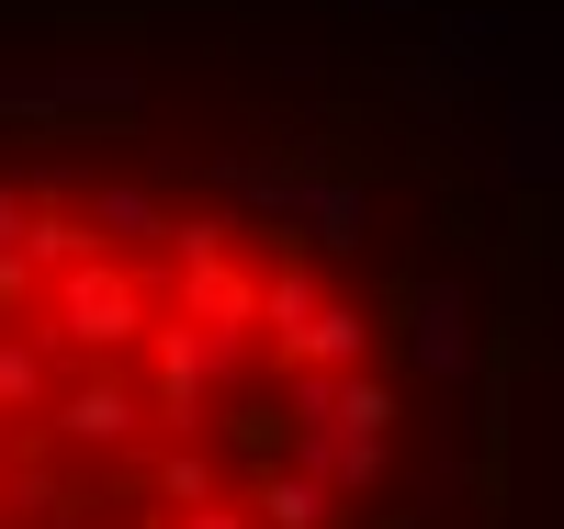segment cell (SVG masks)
<instances>
[{"mask_svg":"<svg viewBox=\"0 0 564 529\" xmlns=\"http://www.w3.org/2000/svg\"><path fill=\"white\" fill-rule=\"evenodd\" d=\"M45 339L57 350H79V372H113L124 350H148L159 339V294H148V271L135 260H90V271H68V282H45Z\"/></svg>","mask_w":564,"mask_h":529,"instance_id":"6da1fadb","label":"cell"},{"mask_svg":"<svg viewBox=\"0 0 564 529\" xmlns=\"http://www.w3.org/2000/svg\"><path fill=\"white\" fill-rule=\"evenodd\" d=\"M249 361H260L249 327H193V316H170L159 339H148V406H159V428H170V440H204L215 395H226Z\"/></svg>","mask_w":564,"mask_h":529,"instance_id":"7a4b0ae2","label":"cell"},{"mask_svg":"<svg viewBox=\"0 0 564 529\" xmlns=\"http://www.w3.org/2000/svg\"><path fill=\"white\" fill-rule=\"evenodd\" d=\"M148 428H159V406H148V383H124V372H68V383H57V406H45V440L79 451V462L135 451Z\"/></svg>","mask_w":564,"mask_h":529,"instance_id":"3957f363","label":"cell"},{"mask_svg":"<svg viewBox=\"0 0 564 529\" xmlns=\"http://www.w3.org/2000/svg\"><path fill=\"white\" fill-rule=\"evenodd\" d=\"M282 462H294V473H316V485L339 496V507L395 485V440H350V428H294V417H282Z\"/></svg>","mask_w":564,"mask_h":529,"instance_id":"277c9868","label":"cell"},{"mask_svg":"<svg viewBox=\"0 0 564 529\" xmlns=\"http://www.w3.org/2000/svg\"><path fill=\"white\" fill-rule=\"evenodd\" d=\"M406 350H417V372H430V383H463V282H417Z\"/></svg>","mask_w":564,"mask_h":529,"instance_id":"5b68a950","label":"cell"},{"mask_svg":"<svg viewBox=\"0 0 564 529\" xmlns=\"http://www.w3.org/2000/svg\"><path fill=\"white\" fill-rule=\"evenodd\" d=\"M271 361H282V372H372V316H361V305H327L305 339L271 350Z\"/></svg>","mask_w":564,"mask_h":529,"instance_id":"8992f818","label":"cell"},{"mask_svg":"<svg viewBox=\"0 0 564 529\" xmlns=\"http://www.w3.org/2000/svg\"><path fill=\"white\" fill-rule=\"evenodd\" d=\"M249 518H260V529H327L339 496H327L316 473H294V462H260V473H249Z\"/></svg>","mask_w":564,"mask_h":529,"instance_id":"52a82bcc","label":"cell"},{"mask_svg":"<svg viewBox=\"0 0 564 529\" xmlns=\"http://www.w3.org/2000/svg\"><path fill=\"white\" fill-rule=\"evenodd\" d=\"M23 260H34L45 282H68V271L113 260V249H102V236H90V203H34V236H23Z\"/></svg>","mask_w":564,"mask_h":529,"instance_id":"ba28073f","label":"cell"},{"mask_svg":"<svg viewBox=\"0 0 564 529\" xmlns=\"http://www.w3.org/2000/svg\"><path fill=\"white\" fill-rule=\"evenodd\" d=\"M170 225H181V214H159V191H135V180H102V191H90V236H102L113 260L148 249V236L170 249Z\"/></svg>","mask_w":564,"mask_h":529,"instance_id":"9c48e42d","label":"cell"},{"mask_svg":"<svg viewBox=\"0 0 564 529\" xmlns=\"http://www.w3.org/2000/svg\"><path fill=\"white\" fill-rule=\"evenodd\" d=\"M45 406H57V361H45V339L0 327V428H12V417H45Z\"/></svg>","mask_w":564,"mask_h":529,"instance_id":"30bf717a","label":"cell"},{"mask_svg":"<svg viewBox=\"0 0 564 529\" xmlns=\"http://www.w3.org/2000/svg\"><path fill=\"white\" fill-rule=\"evenodd\" d=\"M327 305H339V294H327V282H316L305 260H282V271L260 282V327H271V350H294V339H305V327H316Z\"/></svg>","mask_w":564,"mask_h":529,"instance_id":"8fae6325","label":"cell"},{"mask_svg":"<svg viewBox=\"0 0 564 529\" xmlns=\"http://www.w3.org/2000/svg\"><path fill=\"white\" fill-rule=\"evenodd\" d=\"M148 496H159L170 518H193V507H226V496H215V451H204V440H170V451L148 462Z\"/></svg>","mask_w":564,"mask_h":529,"instance_id":"7c38bea8","label":"cell"},{"mask_svg":"<svg viewBox=\"0 0 564 529\" xmlns=\"http://www.w3.org/2000/svg\"><path fill=\"white\" fill-rule=\"evenodd\" d=\"M170 271H181V282L238 271V214H181V225H170Z\"/></svg>","mask_w":564,"mask_h":529,"instance_id":"4fadbf2b","label":"cell"},{"mask_svg":"<svg viewBox=\"0 0 564 529\" xmlns=\"http://www.w3.org/2000/svg\"><path fill=\"white\" fill-rule=\"evenodd\" d=\"M181 316L193 327H260V282L249 271H204V282H181Z\"/></svg>","mask_w":564,"mask_h":529,"instance_id":"5bb4252c","label":"cell"},{"mask_svg":"<svg viewBox=\"0 0 564 529\" xmlns=\"http://www.w3.org/2000/svg\"><path fill=\"white\" fill-rule=\"evenodd\" d=\"M395 417H406V406H395L384 372H350V383H339V428H350V440H395Z\"/></svg>","mask_w":564,"mask_h":529,"instance_id":"9a60e30c","label":"cell"},{"mask_svg":"<svg viewBox=\"0 0 564 529\" xmlns=\"http://www.w3.org/2000/svg\"><path fill=\"white\" fill-rule=\"evenodd\" d=\"M23 236H34V191H12V180H0V260H12Z\"/></svg>","mask_w":564,"mask_h":529,"instance_id":"2e32d148","label":"cell"},{"mask_svg":"<svg viewBox=\"0 0 564 529\" xmlns=\"http://www.w3.org/2000/svg\"><path fill=\"white\" fill-rule=\"evenodd\" d=\"M170 529H260V518H249V496H226V507H193V518H170Z\"/></svg>","mask_w":564,"mask_h":529,"instance_id":"e0dca14e","label":"cell"},{"mask_svg":"<svg viewBox=\"0 0 564 529\" xmlns=\"http://www.w3.org/2000/svg\"><path fill=\"white\" fill-rule=\"evenodd\" d=\"M23 294H34V260H23V249H12V260H0V316H12V305H23Z\"/></svg>","mask_w":564,"mask_h":529,"instance_id":"ac0fdd59","label":"cell"}]
</instances>
